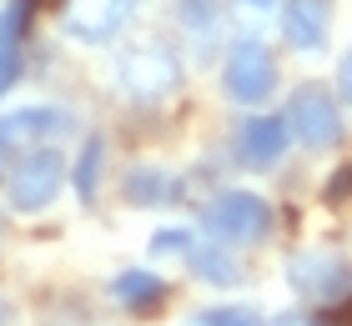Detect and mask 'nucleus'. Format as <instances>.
I'll return each instance as SVG.
<instances>
[{"instance_id":"f3484780","label":"nucleus","mask_w":352,"mask_h":326,"mask_svg":"<svg viewBox=\"0 0 352 326\" xmlns=\"http://www.w3.org/2000/svg\"><path fill=\"white\" fill-rule=\"evenodd\" d=\"M186 326H262V316H252L247 306H212V312H197Z\"/></svg>"},{"instance_id":"2eb2a0df","label":"nucleus","mask_w":352,"mask_h":326,"mask_svg":"<svg viewBox=\"0 0 352 326\" xmlns=\"http://www.w3.org/2000/svg\"><path fill=\"white\" fill-rule=\"evenodd\" d=\"M186 266L197 271L201 281H212V286H232L236 276H242V266L232 261V246H221V241H217V246H201V241H197V246L186 251Z\"/></svg>"},{"instance_id":"dca6fc26","label":"nucleus","mask_w":352,"mask_h":326,"mask_svg":"<svg viewBox=\"0 0 352 326\" xmlns=\"http://www.w3.org/2000/svg\"><path fill=\"white\" fill-rule=\"evenodd\" d=\"M101 166H106V141L101 136H91L86 145H81V161H76V171H71V186H76V196L91 206L96 201V186H101Z\"/></svg>"},{"instance_id":"5701e85b","label":"nucleus","mask_w":352,"mask_h":326,"mask_svg":"<svg viewBox=\"0 0 352 326\" xmlns=\"http://www.w3.org/2000/svg\"><path fill=\"white\" fill-rule=\"evenodd\" d=\"M6 316H10V312H6V301H0V326H6Z\"/></svg>"},{"instance_id":"f8f14e48","label":"nucleus","mask_w":352,"mask_h":326,"mask_svg":"<svg viewBox=\"0 0 352 326\" xmlns=\"http://www.w3.org/2000/svg\"><path fill=\"white\" fill-rule=\"evenodd\" d=\"M106 291H111V296H116V306H126L131 316H146V312H156V306L166 301V281H162L156 271H146V266L116 271Z\"/></svg>"},{"instance_id":"0eeeda50","label":"nucleus","mask_w":352,"mask_h":326,"mask_svg":"<svg viewBox=\"0 0 352 326\" xmlns=\"http://www.w3.org/2000/svg\"><path fill=\"white\" fill-rule=\"evenodd\" d=\"M287 126H292V136L302 145H312V151H327V145L342 141V110H338V101H332L322 86H297L292 91Z\"/></svg>"},{"instance_id":"4468645a","label":"nucleus","mask_w":352,"mask_h":326,"mask_svg":"<svg viewBox=\"0 0 352 326\" xmlns=\"http://www.w3.org/2000/svg\"><path fill=\"white\" fill-rule=\"evenodd\" d=\"M176 10H182V25L191 36L197 60H212L221 45V5L217 0H176Z\"/></svg>"},{"instance_id":"423d86ee","label":"nucleus","mask_w":352,"mask_h":326,"mask_svg":"<svg viewBox=\"0 0 352 326\" xmlns=\"http://www.w3.org/2000/svg\"><path fill=\"white\" fill-rule=\"evenodd\" d=\"M221 86H227L232 101L242 106H262L272 86H277V60H272V51L262 40H236L227 51V65H221Z\"/></svg>"},{"instance_id":"1a4fd4ad","label":"nucleus","mask_w":352,"mask_h":326,"mask_svg":"<svg viewBox=\"0 0 352 326\" xmlns=\"http://www.w3.org/2000/svg\"><path fill=\"white\" fill-rule=\"evenodd\" d=\"M287 136H292L287 116H252L236 130V161L252 171H272L287 156Z\"/></svg>"},{"instance_id":"f03ea898","label":"nucleus","mask_w":352,"mask_h":326,"mask_svg":"<svg viewBox=\"0 0 352 326\" xmlns=\"http://www.w3.org/2000/svg\"><path fill=\"white\" fill-rule=\"evenodd\" d=\"M201 231L221 246H257L272 231V206L257 191H221L201 206Z\"/></svg>"},{"instance_id":"6e6552de","label":"nucleus","mask_w":352,"mask_h":326,"mask_svg":"<svg viewBox=\"0 0 352 326\" xmlns=\"http://www.w3.org/2000/svg\"><path fill=\"white\" fill-rule=\"evenodd\" d=\"M141 0H60V30L81 45H106L121 36Z\"/></svg>"},{"instance_id":"9b49d317","label":"nucleus","mask_w":352,"mask_h":326,"mask_svg":"<svg viewBox=\"0 0 352 326\" xmlns=\"http://www.w3.org/2000/svg\"><path fill=\"white\" fill-rule=\"evenodd\" d=\"M121 196L131 206H176L186 196V186H182V176L166 171V166H131L126 181H121Z\"/></svg>"},{"instance_id":"6ab92c4d","label":"nucleus","mask_w":352,"mask_h":326,"mask_svg":"<svg viewBox=\"0 0 352 326\" xmlns=\"http://www.w3.org/2000/svg\"><path fill=\"white\" fill-rule=\"evenodd\" d=\"M347 196H352V166H342V171L327 181V206H342Z\"/></svg>"},{"instance_id":"39448f33","label":"nucleus","mask_w":352,"mask_h":326,"mask_svg":"<svg viewBox=\"0 0 352 326\" xmlns=\"http://www.w3.org/2000/svg\"><path fill=\"white\" fill-rule=\"evenodd\" d=\"M287 281H292V291L302 301H317V306H332L352 296V261L338 256V251H297L292 261H287Z\"/></svg>"},{"instance_id":"9d476101","label":"nucleus","mask_w":352,"mask_h":326,"mask_svg":"<svg viewBox=\"0 0 352 326\" xmlns=\"http://www.w3.org/2000/svg\"><path fill=\"white\" fill-rule=\"evenodd\" d=\"M327 30H332V0H287L282 36L292 51H322Z\"/></svg>"},{"instance_id":"412c9836","label":"nucleus","mask_w":352,"mask_h":326,"mask_svg":"<svg viewBox=\"0 0 352 326\" xmlns=\"http://www.w3.org/2000/svg\"><path fill=\"white\" fill-rule=\"evenodd\" d=\"M338 86H342V95L352 101V51L342 56V65H338Z\"/></svg>"},{"instance_id":"aec40b11","label":"nucleus","mask_w":352,"mask_h":326,"mask_svg":"<svg viewBox=\"0 0 352 326\" xmlns=\"http://www.w3.org/2000/svg\"><path fill=\"white\" fill-rule=\"evenodd\" d=\"M267 326H322V316H317V312H282V316H272Z\"/></svg>"},{"instance_id":"4be33fe9","label":"nucleus","mask_w":352,"mask_h":326,"mask_svg":"<svg viewBox=\"0 0 352 326\" xmlns=\"http://www.w3.org/2000/svg\"><path fill=\"white\" fill-rule=\"evenodd\" d=\"M242 5H252V10H272L277 0H242Z\"/></svg>"},{"instance_id":"7ed1b4c3","label":"nucleus","mask_w":352,"mask_h":326,"mask_svg":"<svg viewBox=\"0 0 352 326\" xmlns=\"http://www.w3.org/2000/svg\"><path fill=\"white\" fill-rule=\"evenodd\" d=\"M66 186V156L60 145H41V151H25L6 166V196L15 211H45Z\"/></svg>"},{"instance_id":"a211bd4d","label":"nucleus","mask_w":352,"mask_h":326,"mask_svg":"<svg viewBox=\"0 0 352 326\" xmlns=\"http://www.w3.org/2000/svg\"><path fill=\"white\" fill-rule=\"evenodd\" d=\"M191 246H197V236H191L186 226H182V231H156L151 236V256H166V251H182L186 256Z\"/></svg>"},{"instance_id":"20e7f679","label":"nucleus","mask_w":352,"mask_h":326,"mask_svg":"<svg viewBox=\"0 0 352 326\" xmlns=\"http://www.w3.org/2000/svg\"><path fill=\"white\" fill-rule=\"evenodd\" d=\"M71 130H76V116L60 106H25V110L0 116V176L15 156L41 151V145H60Z\"/></svg>"},{"instance_id":"ddd939ff","label":"nucleus","mask_w":352,"mask_h":326,"mask_svg":"<svg viewBox=\"0 0 352 326\" xmlns=\"http://www.w3.org/2000/svg\"><path fill=\"white\" fill-rule=\"evenodd\" d=\"M30 10H36V0H10L0 10V95L21 80V45H25Z\"/></svg>"},{"instance_id":"f257e3e1","label":"nucleus","mask_w":352,"mask_h":326,"mask_svg":"<svg viewBox=\"0 0 352 326\" xmlns=\"http://www.w3.org/2000/svg\"><path fill=\"white\" fill-rule=\"evenodd\" d=\"M182 75H186V65L166 40H136L116 56V80L136 101H162V95L182 86Z\"/></svg>"}]
</instances>
